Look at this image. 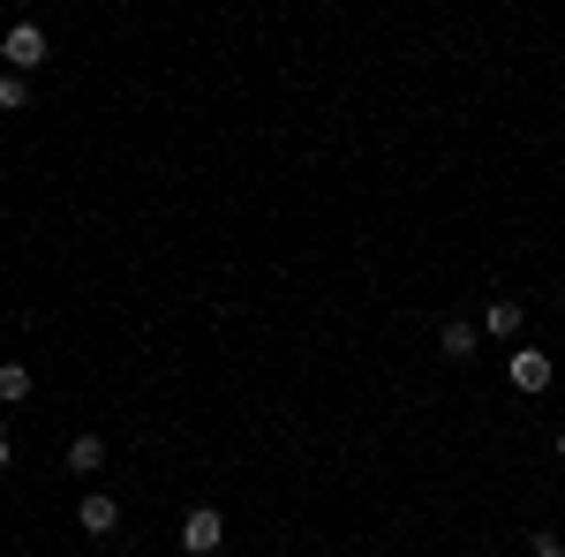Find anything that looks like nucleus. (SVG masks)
<instances>
[{
    "mask_svg": "<svg viewBox=\"0 0 565 557\" xmlns=\"http://www.w3.org/2000/svg\"><path fill=\"white\" fill-rule=\"evenodd\" d=\"M218 543H226V519H218L212 505H196V513L181 519V550H189V557H212Z\"/></svg>",
    "mask_w": 565,
    "mask_h": 557,
    "instance_id": "7ed1b4c3",
    "label": "nucleus"
},
{
    "mask_svg": "<svg viewBox=\"0 0 565 557\" xmlns=\"http://www.w3.org/2000/svg\"><path fill=\"white\" fill-rule=\"evenodd\" d=\"M0 61H15V76H31L45 61V31L39 23H15V31H0Z\"/></svg>",
    "mask_w": 565,
    "mask_h": 557,
    "instance_id": "f03ea898",
    "label": "nucleus"
},
{
    "mask_svg": "<svg viewBox=\"0 0 565 557\" xmlns=\"http://www.w3.org/2000/svg\"><path fill=\"white\" fill-rule=\"evenodd\" d=\"M527 550H535V557H565V543H558V535H527Z\"/></svg>",
    "mask_w": 565,
    "mask_h": 557,
    "instance_id": "9d476101",
    "label": "nucleus"
},
{
    "mask_svg": "<svg viewBox=\"0 0 565 557\" xmlns=\"http://www.w3.org/2000/svg\"><path fill=\"white\" fill-rule=\"evenodd\" d=\"M0 106H8V114L31 106V76H0Z\"/></svg>",
    "mask_w": 565,
    "mask_h": 557,
    "instance_id": "1a4fd4ad",
    "label": "nucleus"
},
{
    "mask_svg": "<svg viewBox=\"0 0 565 557\" xmlns=\"http://www.w3.org/2000/svg\"><path fill=\"white\" fill-rule=\"evenodd\" d=\"M437 346H445V362H468V354H476V324L445 317V332H437Z\"/></svg>",
    "mask_w": 565,
    "mask_h": 557,
    "instance_id": "0eeeda50",
    "label": "nucleus"
},
{
    "mask_svg": "<svg viewBox=\"0 0 565 557\" xmlns=\"http://www.w3.org/2000/svg\"><path fill=\"white\" fill-rule=\"evenodd\" d=\"M521 301H482V332H498V340H513V332H521Z\"/></svg>",
    "mask_w": 565,
    "mask_h": 557,
    "instance_id": "39448f33",
    "label": "nucleus"
},
{
    "mask_svg": "<svg viewBox=\"0 0 565 557\" xmlns=\"http://www.w3.org/2000/svg\"><path fill=\"white\" fill-rule=\"evenodd\" d=\"M505 377H513V392H527V399L551 392V354H543V346H513V354H505Z\"/></svg>",
    "mask_w": 565,
    "mask_h": 557,
    "instance_id": "f257e3e1",
    "label": "nucleus"
},
{
    "mask_svg": "<svg viewBox=\"0 0 565 557\" xmlns=\"http://www.w3.org/2000/svg\"><path fill=\"white\" fill-rule=\"evenodd\" d=\"M68 468L98 474V468H106V437H90V429H84V437H68Z\"/></svg>",
    "mask_w": 565,
    "mask_h": 557,
    "instance_id": "423d86ee",
    "label": "nucleus"
},
{
    "mask_svg": "<svg viewBox=\"0 0 565 557\" xmlns=\"http://www.w3.org/2000/svg\"><path fill=\"white\" fill-rule=\"evenodd\" d=\"M0 399H8V407L31 399V369H23V362H0Z\"/></svg>",
    "mask_w": 565,
    "mask_h": 557,
    "instance_id": "6e6552de",
    "label": "nucleus"
},
{
    "mask_svg": "<svg viewBox=\"0 0 565 557\" xmlns=\"http://www.w3.org/2000/svg\"><path fill=\"white\" fill-rule=\"evenodd\" d=\"M76 527H84V535H114V527H121V505H114L106 490H84V505H76Z\"/></svg>",
    "mask_w": 565,
    "mask_h": 557,
    "instance_id": "20e7f679",
    "label": "nucleus"
},
{
    "mask_svg": "<svg viewBox=\"0 0 565 557\" xmlns=\"http://www.w3.org/2000/svg\"><path fill=\"white\" fill-rule=\"evenodd\" d=\"M558 460H565V429H558Z\"/></svg>",
    "mask_w": 565,
    "mask_h": 557,
    "instance_id": "9b49d317",
    "label": "nucleus"
}]
</instances>
